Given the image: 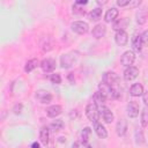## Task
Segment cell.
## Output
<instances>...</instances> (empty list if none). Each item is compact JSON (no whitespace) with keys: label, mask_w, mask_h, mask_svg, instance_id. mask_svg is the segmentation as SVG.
Segmentation results:
<instances>
[{"label":"cell","mask_w":148,"mask_h":148,"mask_svg":"<svg viewBox=\"0 0 148 148\" xmlns=\"http://www.w3.org/2000/svg\"><path fill=\"white\" fill-rule=\"evenodd\" d=\"M86 116L87 118L91 121V123H97L98 118H99V110L98 106L95 102H90L87 106H86Z\"/></svg>","instance_id":"cell-1"},{"label":"cell","mask_w":148,"mask_h":148,"mask_svg":"<svg viewBox=\"0 0 148 148\" xmlns=\"http://www.w3.org/2000/svg\"><path fill=\"white\" fill-rule=\"evenodd\" d=\"M71 29H72V31H74L77 35H84V34L88 32L89 25L84 21H74L71 24Z\"/></svg>","instance_id":"cell-2"},{"label":"cell","mask_w":148,"mask_h":148,"mask_svg":"<svg viewBox=\"0 0 148 148\" xmlns=\"http://www.w3.org/2000/svg\"><path fill=\"white\" fill-rule=\"evenodd\" d=\"M134 60H135V54H134L133 51H126V52H124L123 56H121V58H120V62L125 67H131L133 65Z\"/></svg>","instance_id":"cell-3"},{"label":"cell","mask_w":148,"mask_h":148,"mask_svg":"<svg viewBox=\"0 0 148 148\" xmlns=\"http://www.w3.org/2000/svg\"><path fill=\"white\" fill-rule=\"evenodd\" d=\"M35 97H36V99H37L39 103H42V104H49V103L52 101V95H51L49 91L42 90V89L36 91Z\"/></svg>","instance_id":"cell-4"},{"label":"cell","mask_w":148,"mask_h":148,"mask_svg":"<svg viewBox=\"0 0 148 148\" xmlns=\"http://www.w3.org/2000/svg\"><path fill=\"white\" fill-rule=\"evenodd\" d=\"M139 110H140V106H139L138 102H135V101L128 102V104L126 106V111H127V116L130 118H136L139 114Z\"/></svg>","instance_id":"cell-5"},{"label":"cell","mask_w":148,"mask_h":148,"mask_svg":"<svg viewBox=\"0 0 148 148\" xmlns=\"http://www.w3.org/2000/svg\"><path fill=\"white\" fill-rule=\"evenodd\" d=\"M98 110H99V114L102 116V118L104 119V121H105V123L111 124V123L113 121L114 116H113L112 111H111L108 106H105V105H101V106L98 108Z\"/></svg>","instance_id":"cell-6"},{"label":"cell","mask_w":148,"mask_h":148,"mask_svg":"<svg viewBox=\"0 0 148 148\" xmlns=\"http://www.w3.org/2000/svg\"><path fill=\"white\" fill-rule=\"evenodd\" d=\"M74 61H75V58L73 54L71 53H66V54H62L60 57V65L62 68L67 69V68H71L73 65H74Z\"/></svg>","instance_id":"cell-7"},{"label":"cell","mask_w":148,"mask_h":148,"mask_svg":"<svg viewBox=\"0 0 148 148\" xmlns=\"http://www.w3.org/2000/svg\"><path fill=\"white\" fill-rule=\"evenodd\" d=\"M103 82L110 87H113L118 82V75L114 72H105L103 74Z\"/></svg>","instance_id":"cell-8"},{"label":"cell","mask_w":148,"mask_h":148,"mask_svg":"<svg viewBox=\"0 0 148 148\" xmlns=\"http://www.w3.org/2000/svg\"><path fill=\"white\" fill-rule=\"evenodd\" d=\"M40 67L43 69V72L45 73H51L54 71L56 68V60L51 59V58H46L40 62Z\"/></svg>","instance_id":"cell-9"},{"label":"cell","mask_w":148,"mask_h":148,"mask_svg":"<svg viewBox=\"0 0 148 148\" xmlns=\"http://www.w3.org/2000/svg\"><path fill=\"white\" fill-rule=\"evenodd\" d=\"M139 75V69L134 66H131V67H127L125 71H124V80L125 81H132L134 79H136Z\"/></svg>","instance_id":"cell-10"},{"label":"cell","mask_w":148,"mask_h":148,"mask_svg":"<svg viewBox=\"0 0 148 148\" xmlns=\"http://www.w3.org/2000/svg\"><path fill=\"white\" fill-rule=\"evenodd\" d=\"M114 40L119 46H125L128 42V35L125 30L123 31H117L114 35Z\"/></svg>","instance_id":"cell-11"},{"label":"cell","mask_w":148,"mask_h":148,"mask_svg":"<svg viewBox=\"0 0 148 148\" xmlns=\"http://www.w3.org/2000/svg\"><path fill=\"white\" fill-rule=\"evenodd\" d=\"M106 34V28L104 24H96L94 28H92V31H91V35L96 38V39H99L102 37H104Z\"/></svg>","instance_id":"cell-12"},{"label":"cell","mask_w":148,"mask_h":148,"mask_svg":"<svg viewBox=\"0 0 148 148\" xmlns=\"http://www.w3.org/2000/svg\"><path fill=\"white\" fill-rule=\"evenodd\" d=\"M126 131H127V121L124 118H121L118 120L116 125V133L118 136H124L126 134Z\"/></svg>","instance_id":"cell-13"},{"label":"cell","mask_w":148,"mask_h":148,"mask_svg":"<svg viewBox=\"0 0 148 148\" xmlns=\"http://www.w3.org/2000/svg\"><path fill=\"white\" fill-rule=\"evenodd\" d=\"M62 112V108L58 104H54V105H51L46 109V114L50 117V118H56L58 117L60 113Z\"/></svg>","instance_id":"cell-14"},{"label":"cell","mask_w":148,"mask_h":148,"mask_svg":"<svg viewBox=\"0 0 148 148\" xmlns=\"http://www.w3.org/2000/svg\"><path fill=\"white\" fill-rule=\"evenodd\" d=\"M94 130H95V133L97 134L98 138H101V139H106L108 138V131L101 123H98V121L95 123L94 124Z\"/></svg>","instance_id":"cell-15"},{"label":"cell","mask_w":148,"mask_h":148,"mask_svg":"<svg viewBox=\"0 0 148 148\" xmlns=\"http://www.w3.org/2000/svg\"><path fill=\"white\" fill-rule=\"evenodd\" d=\"M143 86L141 83H134L132 84L131 89H130V94L131 96L133 97H139V96H142L143 95Z\"/></svg>","instance_id":"cell-16"},{"label":"cell","mask_w":148,"mask_h":148,"mask_svg":"<svg viewBox=\"0 0 148 148\" xmlns=\"http://www.w3.org/2000/svg\"><path fill=\"white\" fill-rule=\"evenodd\" d=\"M118 14H119V12H118V9L117 8H110L106 13H105V16H104V21L106 22V23H110V22H112V21H114L117 17H118Z\"/></svg>","instance_id":"cell-17"},{"label":"cell","mask_w":148,"mask_h":148,"mask_svg":"<svg viewBox=\"0 0 148 148\" xmlns=\"http://www.w3.org/2000/svg\"><path fill=\"white\" fill-rule=\"evenodd\" d=\"M127 25H128V18L127 17H123V18H119L118 21H116L113 23V30L123 31V30H125V28Z\"/></svg>","instance_id":"cell-18"},{"label":"cell","mask_w":148,"mask_h":148,"mask_svg":"<svg viewBox=\"0 0 148 148\" xmlns=\"http://www.w3.org/2000/svg\"><path fill=\"white\" fill-rule=\"evenodd\" d=\"M49 135H50L49 127H46V126L42 127L40 131H39V140H40V142H42L44 146H46V145L49 143Z\"/></svg>","instance_id":"cell-19"},{"label":"cell","mask_w":148,"mask_h":148,"mask_svg":"<svg viewBox=\"0 0 148 148\" xmlns=\"http://www.w3.org/2000/svg\"><path fill=\"white\" fill-rule=\"evenodd\" d=\"M39 65V61H38V59H30V60H28L27 61V64H25V66H24V71L27 72V73H30V72H32L37 66Z\"/></svg>","instance_id":"cell-20"},{"label":"cell","mask_w":148,"mask_h":148,"mask_svg":"<svg viewBox=\"0 0 148 148\" xmlns=\"http://www.w3.org/2000/svg\"><path fill=\"white\" fill-rule=\"evenodd\" d=\"M132 45H133V50L135 52H140L142 50V43H141V35H135L133 37L132 40Z\"/></svg>","instance_id":"cell-21"},{"label":"cell","mask_w":148,"mask_h":148,"mask_svg":"<svg viewBox=\"0 0 148 148\" xmlns=\"http://www.w3.org/2000/svg\"><path fill=\"white\" fill-rule=\"evenodd\" d=\"M101 16H102V8H95L88 14L90 21H97L101 18Z\"/></svg>","instance_id":"cell-22"},{"label":"cell","mask_w":148,"mask_h":148,"mask_svg":"<svg viewBox=\"0 0 148 148\" xmlns=\"http://www.w3.org/2000/svg\"><path fill=\"white\" fill-rule=\"evenodd\" d=\"M62 127H64V121L61 119H56L50 124V128L53 132H59L60 130H62Z\"/></svg>","instance_id":"cell-23"},{"label":"cell","mask_w":148,"mask_h":148,"mask_svg":"<svg viewBox=\"0 0 148 148\" xmlns=\"http://www.w3.org/2000/svg\"><path fill=\"white\" fill-rule=\"evenodd\" d=\"M147 21V13L145 9H139L136 12V22L139 24H143Z\"/></svg>","instance_id":"cell-24"},{"label":"cell","mask_w":148,"mask_h":148,"mask_svg":"<svg viewBox=\"0 0 148 148\" xmlns=\"http://www.w3.org/2000/svg\"><path fill=\"white\" fill-rule=\"evenodd\" d=\"M141 126L147 127L148 126V106H145L141 111Z\"/></svg>","instance_id":"cell-25"},{"label":"cell","mask_w":148,"mask_h":148,"mask_svg":"<svg viewBox=\"0 0 148 148\" xmlns=\"http://www.w3.org/2000/svg\"><path fill=\"white\" fill-rule=\"evenodd\" d=\"M135 142L141 145L145 142V136H143V133L141 130H136L135 131Z\"/></svg>","instance_id":"cell-26"},{"label":"cell","mask_w":148,"mask_h":148,"mask_svg":"<svg viewBox=\"0 0 148 148\" xmlns=\"http://www.w3.org/2000/svg\"><path fill=\"white\" fill-rule=\"evenodd\" d=\"M90 133H91V130H90L89 127H86V128H83V130H82V132H81V138H82V141H84V142H88V139H89V135H90Z\"/></svg>","instance_id":"cell-27"},{"label":"cell","mask_w":148,"mask_h":148,"mask_svg":"<svg viewBox=\"0 0 148 148\" xmlns=\"http://www.w3.org/2000/svg\"><path fill=\"white\" fill-rule=\"evenodd\" d=\"M72 148H91L90 145L88 142H84V141H76L72 145Z\"/></svg>","instance_id":"cell-28"},{"label":"cell","mask_w":148,"mask_h":148,"mask_svg":"<svg viewBox=\"0 0 148 148\" xmlns=\"http://www.w3.org/2000/svg\"><path fill=\"white\" fill-rule=\"evenodd\" d=\"M50 80H51L52 83H56V84H60V83H61V76H60V74H58V73L52 74V75L50 76Z\"/></svg>","instance_id":"cell-29"},{"label":"cell","mask_w":148,"mask_h":148,"mask_svg":"<svg viewBox=\"0 0 148 148\" xmlns=\"http://www.w3.org/2000/svg\"><path fill=\"white\" fill-rule=\"evenodd\" d=\"M141 43L142 46H148V30H145L141 34Z\"/></svg>","instance_id":"cell-30"},{"label":"cell","mask_w":148,"mask_h":148,"mask_svg":"<svg viewBox=\"0 0 148 148\" xmlns=\"http://www.w3.org/2000/svg\"><path fill=\"white\" fill-rule=\"evenodd\" d=\"M22 108H23L22 104H21V103H17V104L14 106V109H13L14 113H15V114H20V113L22 112Z\"/></svg>","instance_id":"cell-31"},{"label":"cell","mask_w":148,"mask_h":148,"mask_svg":"<svg viewBox=\"0 0 148 148\" xmlns=\"http://www.w3.org/2000/svg\"><path fill=\"white\" fill-rule=\"evenodd\" d=\"M130 3H131V1H130V0H118V1H117V5H118V6H120V7L127 6V5H130Z\"/></svg>","instance_id":"cell-32"},{"label":"cell","mask_w":148,"mask_h":148,"mask_svg":"<svg viewBox=\"0 0 148 148\" xmlns=\"http://www.w3.org/2000/svg\"><path fill=\"white\" fill-rule=\"evenodd\" d=\"M73 13L80 14V15H84V10L81 9V8H79V7H76V6H73Z\"/></svg>","instance_id":"cell-33"},{"label":"cell","mask_w":148,"mask_h":148,"mask_svg":"<svg viewBox=\"0 0 148 148\" xmlns=\"http://www.w3.org/2000/svg\"><path fill=\"white\" fill-rule=\"evenodd\" d=\"M142 101H143V103L146 104V106H148V90L143 92V95H142Z\"/></svg>","instance_id":"cell-34"},{"label":"cell","mask_w":148,"mask_h":148,"mask_svg":"<svg viewBox=\"0 0 148 148\" xmlns=\"http://www.w3.org/2000/svg\"><path fill=\"white\" fill-rule=\"evenodd\" d=\"M87 3H88L87 0H77V1L75 2V5H87Z\"/></svg>","instance_id":"cell-35"},{"label":"cell","mask_w":148,"mask_h":148,"mask_svg":"<svg viewBox=\"0 0 148 148\" xmlns=\"http://www.w3.org/2000/svg\"><path fill=\"white\" fill-rule=\"evenodd\" d=\"M31 148H39V143H38V142H36V141H35V142H32V143H31Z\"/></svg>","instance_id":"cell-36"},{"label":"cell","mask_w":148,"mask_h":148,"mask_svg":"<svg viewBox=\"0 0 148 148\" xmlns=\"http://www.w3.org/2000/svg\"><path fill=\"white\" fill-rule=\"evenodd\" d=\"M141 3V1H134V2H131L130 5L131 6H138V5H140Z\"/></svg>","instance_id":"cell-37"}]
</instances>
